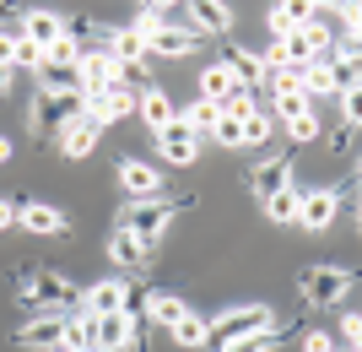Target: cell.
I'll use <instances>...</instances> for the list:
<instances>
[{"label": "cell", "instance_id": "e575fe53", "mask_svg": "<svg viewBox=\"0 0 362 352\" xmlns=\"http://www.w3.org/2000/svg\"><path fill=\"white\" fill-rule=\"evenodd\" d=\"M287 136L298 141V147H303V141H314V136H319V120H314V108H308V114H298V120L287 125Z\"/></svg>", "mask_w": 362, "mask_h": 352}, {"label": "cell", "instance_id": "b9f144b4", "mask_svg": "<svg viewBox=\"0 0 362 352\" xmlns=\"http://www.w3.org/2000/svg\"><path fill=\"white\" fill-rule=\"evenodd\" d=\"M11 92V65H0V98Z\"/></svg>", "mask_w": 362, "mask_h": 352}, {"label": "cell", "instance_id": "7a4b0ae2", "mask_svg": "<svg viewBox=\"0 0 362 352\" xmlns=\"http://www.w3.org/2000/svg\"><path fill=\"white\" fill-rule=\"evenodd\" d=\"M136 33H141V44H146V55L184 60V55L195 49V33H189V28H173L163 11H146V6H141V16H136Z\"/></svg>", "mask_w": 362, "mask_h": 352}, {"label": "cell", "instance_id": "d6a6232c", "mask_svg": "<svg viewBox=\"0 0 362 352\" xmlns=\"http://www.w3.org/2000/svg\"><path fill=\"white\" fill-rule=\"evenodd\" d=\"M11 65H16V71H38V65H44V49L33 44V38H22V33H16V44H11Z\"/></svg>", "mask_w": 362, "mask_h": 352}, {"label": "cell", "instance_id": "836d02e7", "mask_svg": "<svg viewBox=\"0 0 362 352\" xmlns=\"http://www.w3.org/2000/svg\"><path fill=\"white\" fill-rule=\"evenodd\" d=\"M265 141H271V114L255 108V114L243 120V147H265Z\"/></svg>", "mask_w": 362, "mask_h": 352}, {"label": "cell", "instance_id": "9c48e42d", "mask_svg": "<svg viewBox=\"0 0 362 352\" xmlns=\"http://www.w3.org/2000/svg\"><path fill=\"white\" fill-rule=\"evenodd\" d=\"M151 141H157V152H163L168 163H173V169H189V163L200 157V136H195V130H184L179 120L168 125V130H157Z\"/></svg>", "mask_w": 362, "mask_h": 352}, {"label": "cell", "instance_id": "e0dca14e", "mask_svg": "<svg viewBox=\"0 0 362 352\" xmlns=\"http://www.w3.org/2000/svg\"><path fill=\"white\" fill-rule=\"evenodd\" d=\"M281 184H292V157H265L259 169H249V190H255V200H265L271 190H281Z\"/></svg>", "mask_w": 362, "mask_h": 352}, {"label": "cell", "instance_id": "52a82bcc", "mask_svg": "<svg viewBox=\"0 0 362 352\" xmlns=\"http://www.w3.org/2000/svg\"><path fill=\"white\" fill-rule=\"evenodd\" d=\"M141 336V320H136V309H108V314H98V352H130Z\"/></svg>", "mask_w": 362, "mask_h": 352}, {"label": "cell", "instance_id": "5b68a950", "mask_svg": "<svg viewBox=\"0 0 362 352\" xmlns=\"http://www.w3.org/2000/svg\"><path fill=\"white\" fill-rule=\"evenodd\" d=\"M168 222H173V206H168V200H130V206H124V217H119V228L136 233L146 249L168 233Z\"/></svg>", "mask_w": 362, "mask_h": 352}, {"label": "cell", "instance_id": "7402d4cb", "mask_svg": "<svg viewBox=\"0 0 362 352\" xmlns=\"http://www.w3.org/2000/svg\"><path fill=\"white\" fill-rule=\"evenodd\" d=\"M330 76H335V92H351L357 87V38H346L341 49H330Z\"/></svg>", "mask_w": 362, "mask_h": 352}, {"label": "cell", "instance_id": "ba28073f", "mask_svg": "<svg viewBox=\"0 0 362 352\" xmlns=\"http://www.w3.org/2000/svg\"><path fill=\"white\" fill-rule=\"evenodd\" d=\"M341 217V190H330V184H319V190H303V200H298V222L308 233H325Z\"/></svg>", "mask_w": 362, "mask_h": 352}, {"label": "cell", "instance_id": "ab89813d", "mask_svg": "<svg viewBox=\"0 0 362 352\" xmlns=\"http://www.w3.org/2000/svg\"><path fill=\"white\" fill-rule=\"evenodd\" d=\"M11 44H16V33L0 28V65H11Z\"/></svg>", "mask_w": 362, "mask_h": 352}, {"label": "cell", "instance_id": "8992f818", "mask_svg": "<svg viewBox=\"0 0 362 352\" xmlns=\"http://www.w3.org/2000/svg\"><path fill=\"white\" fill-rule=\"evenodd\" d=\"M28 298L38 304V314H71V309H81V293H76L60 271H38L28 282Z\"/></svg>", "mask_w": 362, "mask_h": 352}, {"label": "cell", "instance_id": "5bb4252c", "mask_svg": "<svg viewBox=\"0 0 362 352\" xmlns=\"http://www.w3.org/2000/svg\"><path fill=\"white\" fill-rule=\"evenodd\" d=\"M81 309L87 314H108V309H130V288H124L119 276H108V282H92L81 293Z\"/></svg>", "mask_w": 362, "mask_h": 352}, {"label": "cell", "instance_id": "2e32d148", "mask_svg": "<svg viewBox=\"0 0 362 352\" xmlns=\"http://www.w3.org/2000/svg\"><path fill=\"white\" fill-rule=\"evenodd\" d=\"M184 16H189L200 33H227L233 28V6H227V0H184Z\"/></svg>", "mask_w": 362, "mask_h": 352}, {"label": "cell", "instance_id": "83f0119b", "mask_svg": "<svg viewBox=\"0 0 362 352\" xmlns=\"http://www.w3.org/2000/svg\"><path fill=\"white\" fill-rule=\"evenodd\" d=\"M227 65H233V76H238L243 87H249V81H265V76H271V71H265V60H259L255 49H233V55H227Z\"/></svg>", "mask_w": 362, "mask_h": 352}, {"label": "cell", "instance_id": "7bdbcfd3", "mask_svg": "<svg viewBox=\"0 0 362 352\" xmlns=\"http://www.w3.org/2000/svg\"><path fill=\"white\" fill-rule=\"evenodd\" d=\"M6 157H11V141H6V136H0V163H6Z\"/></svg>", "mask_w": 362, "mask_h": 352}, {"label": "cell", "instance_id": "3957f363", "mask_svg": "<svg viewBox=\"0 0 362 352\" xmlns=\"http://www.w3.org/2000/svg\"><path fill=\"white\" fill-rule=\"evenodd\" d=\"M346 288H351V271H341V266H308L298 276V298L308 309H335L346 298Z\"/></svg>", "mask_w": 362, "mask_h": 352}, {"label": "cell", "instance_id": "d4e9b609", "mask_svg": "<svg viewBox=\"0 0 362 352\" xmlns=\"http://www.w3.org/2000/svg\"><path fill=\"white\" fill-rule=\"evenodd\" d=\"M216 114H222V103H211V98H195L189 108H179V125L184 130H195L200 141L211 136V125H216Z\"/></svg>", "mask_w": 362, "mask_h": 352}, {"label": "cell", "instance_id": "f1b7e54d", "mask_svg": "<svg viewBox=\"0 0 362 352\" xmlns=\"http://www.w3.org/2000/svg\"><path fill=\"white\" fill-rule=\"evenodd\" d=\"M103 49L114 55V60H141V55H146V44H141V33H136V28L108 33V38H103Z\"/></svg>", "mask_w": 362, "mask_h": 352}, {"label": "cell", "instance_id": "74e56055", "mask_svg": "<svg viewBox=\"0 0 362 352\" xmlns=\"http://www.w3.org/2000/svg\"><path fill=\"white\" fill-rule=\"evenodd\" d=\"M341 336H346V347H357V336H362V320H357V314H341Z\"/></svg>", "mask_w": 362, "mask_h": 352}, {"label": "cell", "instance_id": "ee69618b", "mask_svg": "<svg viewBox=\"0 0 362 352\" xmlns=\"http://www.w3.org/2000/svg\"><path fill=\"white\" fill-rule=\"evenodd\" d=\"M54 352H98V347H54Z\"/></svg>", "mask_w": 362, "mask_h": 352}, {"label": "cell", "instance_id": "9a60e30c", "mask_svg": "<svg viewBox=\"0 0 362 352\" xmlns=\"http://www.w3.org/2000/svg\"><path fill=\"white\" fill-rule=\"evenodd\" d=\"M168 336L179 341L184 352H200V347H211V320H206V314H195V309H184L179 320L168 325Z\"/></svg>", "mask_w": 362, "mask_h": 352}, {"label": "cell", "instance_id": "7c38bea8", "mask_svg": "<svg viewBox=\"0 0 362 352\" xmlns=\"http://www.w3.org/2000/svg\"><path fill=\"white\" fill-rule=\"evenodd\" d=\"M16 222L38 239H60L65 233V212L60 206H44V200H28V206H16Z\"/></svg>", "mask_w": 362, "mask_h": 352}, {"label": "cell", "instance_id": "30bf717a", "mask_svg": "<svg viewBox=\"0 0 362 352\" xmlns=\"http://www.w3.org/2000/svg\"><path fill=\"white\" fill-rule=\"evenodd\" d=\"M16 341H22V347H33V352L65 347V314H33V320L16 331Z\"/></svg>", "mask_w": 362, "mask_h": 352}, {"label": "cell", "instance_id": "4dcf8cb0", "mask_svg": "<svg viewBox=\"0 0 362 352\" xmlns=\"http://www.w3.org/2000/svg\"><path fill=\"white\" fill-rule=\"evenodd\" d=\"M76 60H81V44H76V33H60V38L44 49V65H76Z\"/></svg>", "mask_w": 362, "mask_h": 352}, {"label": "cell", "instance_id": "f546056e", "mask_svg": "<svg viewBox=\"0 0 362 352\" xmlns=\"http://www.w3.org/2000/svg\"><path fill=\"white\" fill-rule=\"evenodd\" d=\"M308 108H314V98H308V92L303 87H287V92H276V114H281V120H298V114H308Z\"/></svg>", "mask_w": 362, "mask_h": 352}, {"label": "cell", "instance_id": "f6af8a7d", "mask_svg": "<svg viewBox=\"0 0 362 352\" xmlns=\"http://www.w3.org/2000/svg\"><path fill=\"white\" fill-rule=\"evenodd\" d=\"M319 6H335V0H314V11H319Z\"/></svg>", "mask_w": 362, "mask_h": 352}, {"label": "cell", "instance_id": "1f68e13d", "mask_svg": "<svg viewBox=\"0 0 362 352\" xmlns=\"http://www.w3.org/2000/svg\"><path fill=\"white\" fill-rule=\"evenodd\" d=\"M211 141L216 147H243V120H233V114H216V125H211Z\"/></svg>", "mask_w": 362, "mask_h": 352}, {"label": "cell", "instance_id": "60d3db41", "mask_svg": "<svg viewBox=\"0 0 362 352\" xmlns=\"http://www.w3.org/2000/svg\"><path fill=\"white\" fill-rule=\"evenodd\" d=\"M146 11H173V6H184V0H141Z\"/></svg>", "mask_w": 362, "mask_h": 352}, {"label": "cell", "instance_id": "ffe728a7", "mask_svg": "<svg viewBox=\"0 0 362 352\" xmlns=\"http://www.w3.org/2000/svg\"><path fill=\"white\" fill-rule=\"evenodd\" d=\"M60 152L65 157H92L98 152V125H87L81 114H76L71 125H60Z\"/></svg>", "mask_w": 362, "mask_h": 352}, {"label": "cell", "instance_id": "44dd1931", "mask_svg": "<svg viewBox=\"0 0 362 352\" xmlns=\"http://www.w3.org/2000/svg\"><path fill=\"white\" fill-rule=\"evenodd\" d=\"M308 16H314V0H276V6H271V33H276V38H287V33L303 28Z\"/></svg>", "mask_w": 362, "mask_h": 352}, {"label": "cell", "instance_id": "d590c367", "mask_svg": "<svg viewBox=\"0 0 362 352\" xmlns=\"http://www.w3.org/2000/svg\"><path fill=\"white\" fill-rule=\"evenodd\" d=\"M362 87H351V92H335V98H341V114H346V125L351 130H357V120H362V98H357Z\"/></svg>", "mask_w": 362, "mask_h": 352}, {"label": "cell", "instance_id": "4fadbf2b", "mask_svg": "<svg viewBox=\"0 0 362 352\" xmlns=\"http://www.w3.org/2000/svg\"><path fill=\"white\" fill-rule=\"evenodd\" d=\"M136 114L146 120V130H151V136H157V130H168V125L179 120V103H173V98H168L163 87H146V92H141V103H136Z\"/></svg>", "mask_w": 362, "mask_h": 352}, {"label": "cell", "instance_id": "603a6c76", "mask_svg": "<svg viewBox=\"0 0 362 352\" xmlns=\"http://www.w3.org/2000/svg\"><path fill=\"white\" fill-rule=\"evenodd\" d=\"M298 200H303L298 184H281V190H271L259 206H265V217H271V222H281V228H287V222H298Z\"/></svg>", "mask_w": 362, "mask_h": 352}, {"label": "cell", "instance_id": "277c9868", "mask_svg": "<svg viewBox=\"0 0 362 352\" xmlns=\"http://www.w3.org/2000/svg\"><path fill=\"white\" fill-rule=\"evenodd\" d=\"M114 179H119L124 200H163V190H168L163 169L146 163V157H119V163H114Z\"/></svg>", "mask_w": 362, "mask_h": 352}, {"label": "cell", "instance_id": "f35d334b", "mask_svg": "<svg viewBox=\"0 0 362 352\" xmlns=\"http://www.w3.org/2000/svg\"><path fill=\"white\" fill-rule=\"evenodd\" d=\"M6 228H16V206L0 195V233H6Z\"/></svg>", "mask_w": 362, "mask_h": 352}, {"label": "cell", "instance_id": "cb8c5ba5", "mask_svg": "<svg viewBox=\"0 0 362 352\" xmlns=\"http://www.w3.org/2000/svg\"><path fill=\"white\" fill-rule=\"evenodd\" d=\"M60 33H65V22L54 11H28V16H22V38H33L38 49H49Z\"/></svg>", "mask_w": 362, "mask_h": 352}, {"label": "cell", "instance_id": "d6986e66", "mask_svg": "<svg viewBox=\"0 0 362 352\" xmlns=\"http://www.w3.org/2000/svg\"><path fill=\"white\" fill-rule=\"evenodd\" d=\"M108 261H114V266H130V271H146V261H151V249L141 244L136 233H124V228H114V239H108Z\"/></svg>", "mask_w": 362, "mask_h": 352}, {"label": "cell", "instance_id": "6da1fadb", "mask_svg": "<svg viewBox=\"0 0 362 352\" xmlns=\"http://www.w3.org/2000/svg\"><path fill=\"white\" fill-rule=\"evenodd\" d=\"M276 331V309L271 304H243V309H222L211 320V341L222 352L243 347V341H265Z\"/></svg>", "mask_w": 362, "mask_h": 352}, {"label": "cell", "instance_id": "484cf974", "mask_svg": "<svg viewBox=\"0 0 362 352\" xmlns=\"http://www.w3.org/2000/svg\"><path fill=\"white\" fill-rule=\"evenodd\" d=\"M298 87L308 92V98H335V76H330V65L325 60H308L298 71Z\"/></svg>", "mask_w": 362, "mask_h": 352}, {"label": "cell", "instance_id": "ac0fdd59", "mask_svg": "<svg viewBox=\"0 0 362 352\" xmlns=\"http://www.w3.org/2000/svg\"><path fill=\"white\" fill-rule=\"evenodd\" d=\"M233 92H243V81L233 76V65H227V60H211L206 71H200V98H211V103H227Z\"/></svg>", "mask_w": 362, "mask_h": 352}, {"label": "cell", "instance_id": "8d00e7d4", "mask_svg": "<svg viewBox=\"0 0 362 352\" xmlns=\"http://www.w3.org/2000/svg\"><path fill=\"white\" fill-rule=\"evenodd\" d=\"M303 352H335V341L325 336V331H308V336H303Z\"/></svg>", "mask_w": 362, "mask_h": 352}, {"label": "cell", "instance_id": "4316f807", "mask_svg": "<svg viewBox=\"0 0 362 352\" xmlns=\"http://www.w3.org/2000/svg\"><path fill=\"white\" fill-rule=\"evenodd\" d=\"M184 309H189V304H184V298H173V293H151V298H146V320H151V325H163V331H168V325L179 320Z\"/></svg>", "mask_w": 362, "mask_h": 352}, {"label": "cell", "instance_id": "8fae6325", "mask_svg": "<svg viewBox=\"0 0 362 352\" xmlns=\"http://www.w3.org/2000/svg\"><path fill=\"white\" fill-rule=\"evenodd\" d=\"M76 76H81V92H103L108 81L119 76V60H114L108 49H81V60H76Z\"/></svg>", "mask_w": 362, "mask_h": 352}]
</instances>
